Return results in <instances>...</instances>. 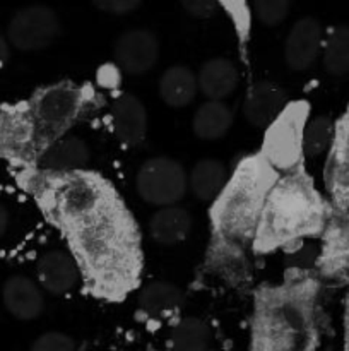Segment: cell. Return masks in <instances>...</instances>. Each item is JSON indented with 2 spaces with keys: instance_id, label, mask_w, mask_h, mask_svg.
I'll return each instance as SVG.
<instances>
[{
  "instance_id": "cell-1",
  "label": "cell",
  "mask_w": 349,
  "mask_h": 351,
  "mask_svg": "<svg viewBox=\"0 0 349 351\" xmlns=\"http://www.w3.org/2000/svg\"><path fill=\"white\" fill-rule=\"evenodd\" d=\"M183 167L171 158H151L137 173V192L154 206H173L187 192Z\"/></svg>"
},
{
  "instance_id": "cell-2",
  "label": "cell",
  "mask_w": 349,
  "mask_h": 351,
  "mask_svg": "<svg viewBox=\"0 0 349 351\" xmlns=\"http://www.w3.org/2000/svg\"><path fill=\"white\" fill-rule=\"evenodd\" d=\"M75 242L82 257L94 269H109L122 256V233L116 223L105 218L103 213L79 225Z\"/></svg>"
},
{
  "instance_id": "cell-3",
  "label": "cell",
  "mask_w": 349,
  "mask_h": 351,
  "mask_svg": "<svg viewBox=\"0 0 349 351\" xmlns=\"http://www.w3.org/2000/svg\"><path fill=\"white\" fill-rule=\"evenodd\" d=\"M60 23L53 9L27 5L17 10L7 27V38L19 50H41L57 38Z\"/></svg>"
},
{
  "instance_id": "cell-4",
  "label": "cell",
  "mask_w": 349,
  "mask_h": 351,
  "mask_svg": "<svg viewBox=\"0 0 349 351\" xmlns=\"http://www.w3.org/2000/svg\"><path fill=\"white\" fill-rule=\"evenodd\" d=\"M313 213L310 195L298 184H286L276 191L269 204V225L277 235L300 232Z\"/></svg>"
},
{
  "instance_id": "cell-5",
  "label": "cell",
  "mask_w": 349,
  "mask_h": 351,
  "mask_svg": "<svg viewBox=\"0 0 349 351\" xmlns=\"http://www.w3.org/2000/svg\"><path fill=\"white\" fill-rule=\"evenodd\" d=\"M103 194L98 185L84 177L68 178L57 192V206L62 215L77 225L101 215Z\"/></svg>"
},
{
  "instance_id": "cell-6",
  "label": "cell",
  "mask_w": 349,
  "mask_h": 351,
  "mask_svg": "<svg viewBox=\"0 0 349 351\" xmlns=\"http://www.w3.org/2000/svg\"><path fill=\"white\" fill-rule=\"evenodd\" d=\"M159 57V41L149 29H129L116 40L115 60L129 74L151 71Z\"/></svg>"
},
{
  "instance_id": "cell-7",
  "label": "cell",
  "mask_w": 349,
  "mask_h": 351,
  "mask_svg": "<svg viewBox=\"0 0 349 351\" xmlns=\"http://www.w3.org/2000/svg\"><path fill=\"white\" fill-rule=\"evenodd\" d=\"M81 106V95L70 84H57L44 89L34 103V115L47 129H58L70 122Z\"/></svg>"
},
{
  "instance_id": "cell-8",
  "label": "cell",
  "mask_w": 349,
  "mask_h": 351,
  "mask_svg": "<svg viewBox=\"0 0 349 351\" xmlns=\"http://www.w3.org/2000/svg\"><path fill=\"white\" fill-rule=\"evenodd\" d=\"M322 41H324V31L317 19L303 17L294 23L284 47L287 65L294 71H305L310 67L320 53Z\"/></svg>"
},
{
  "instance_id": "cell-9",
  "label": "cell",
  "mask_w": 349,
  "mask_h": 351,
  "mask_svg": "<svg viewBox=\"0 0 349 351\" xmlns=\"http://www.w3.org/2000/svg\"><path fill=\"white\" fill-rule=\"evenodd\" d=\"M112 125L115 136L127 146L142 143L147 130V115L142 103L132 95H122L112 105Z\"/></svg>"
},
{
  "instance_id": "cell-10",
  "label": "cell",
  "mask_w": 349,
  "mask_h": 351,
  "mask_svg": "<svg viewBox=\"0 0 349 351\" xmlns=\"http://www.w3.org/2000/svg\"><path fill=\"white\" fill-rule=\"evenodd\" d=\"M3 305L19 321H33L43 312V293L33 280L12 276L3 283Z\"/></svg>"
},
{
  "instance_id": "cell-11",
  "label": "cell",
  "mask_w": 349,
  "mask_h": 351,
  "mask_svg": "<svg viewBox=\"0 0 349 351\" xmlns=\"http://www.w3.org/2000/svg\"><path fill=\"white\" fill-rule=\"evenodd\" d=\"M38 280L50 293L64 295L70 291L77 281V266L68 254L51 250L38 261Z\"/></svg>"
},
{
  "instance_id": "cell-12",
  "label": "cell",
  "mask_w": 349,
  "mask_h": 351,
  "mask_svg": "<svg viewBox=\"0 0 349 351\" xmlns=\"http://www.w3.org/2000/svg\"><path fill=\"white\" fill-rule=\"evenodd\" d=\"M284 103H286V95L279 86L269 81L259 82L246 96V120L255 127H267L276 120Z\"/></svg>"
},
{
  "instance_id": "cell-13",
  "label": "cell",
  "mask_w": 349,
  "mask_h": 351,
  "mask_svg": "<svg viewBox=\"0 0 349 351\" xmlns=\"http://www.w3.org/2000/svg\"><path fill=\"white\" fill-rule=\"evenodd\" d=\"M198 88L211 101H221L235 91L238 84V71L228 58H211L198 72Z\"/></svg>"
},
{
  "instance_id": "cell-14",
  "label": "cell",
  "mask_w": 349,
  "mask_h": 351,
  "mask_svg": "<svg viewBox=\"0 0 349 351\" xmlns=\"http://www.w3.org/2000/svg\"><path fill=\"white\" fill-rule=\"evenodd\" d=\"M89 160V147L79 137H64L51 144L40 156V167L51 171H72L84 167Z\"/></svg>"
},
{
  "instance_id": "cell-15",
  "label": "cell",
  "mask_w": 349,
  "mask_h": 351,
  "mask_svg": "<svg viewBox=\"0 0 349 351\" xmlns=\"http://www.w3.org/2000/svg\"><path fill=\"white\" fill-rule=\"evenodd\" d=\"M198 82L194 72L183 65L166 69L159 79V95L166 105L181 108L194 101Z\"/></svg>"
},
{
  "instance_id": "cell-16",
  "label": "cell",
  "mask_w": 349,
  "mask_h": 351,
  "mask_svg": "<svg viewBox=\"0 0 349 351\" xmlns=\"http://www.w3.org/2000/svg\"><path fill=\"white\" fill-rule=\"evenodd\" d=\"M149 228L151 235L157 243L173 245L187 239L192 228V216L183 208L166 206L153 216Z\"/></svg>"
},
{
  "instance_id": "cell-17",
  "label": "cell",
  "mask_w": 349,
  "mask_h": 351,
  "mask_svg": "<svg viewBox=\"0 0 349 351\" xmlns=\"http://www.w3.org/2000/svg\"><path fill=\"white\" fill-rule=\"evenodd\" d=\"M183 297L174 285L166 281H153L142 288L139 295V307L146 315L154 319L168 317L180 308Z\"/></svg>"
},
{
  "instance_id": "cell-18",
  "label": "cell",
  "mask_w": 349,
  "mask_h": 351,
  "mask_svg": "<svg viewBox=\"0 0 349 351\" xmlns=\"http://www.w3.org/2000/svg\"><path fill=\"white\" fill-rule=\"evenodd\" d=\"M233 123V113L222 101H211L198 106L194 115L195 136L204 141L221 139Z\"/></svg>"
},
{
  "instance_id": "cell-19",
  "label": "cell",
  "mask_w": 349,
  "mask_h": 351,
  "mask_svg": "<svg viewBox=\"0 0 349 351\" xmlns=\"http://www.w3.org/2000/svg\"><path fill=\"white\" fill-rule=\"evenodd\" d=\"M33 137V122L26 113L17 110L0 112V149L5 153H21Z\"/></svg>"
},
{
  "instance_id": "cell-20",
  "label": "cell",
  "mask_w": 349,
  "mask_h": 351,
  "mask_svg": "<svg viewBox=\"0 0 349 351\" xmlns=\"http://www.w3.org/2000/svg\"><path fill=\"white\" fill-rule=\"evenodd\" d=\"M255 189L250 182H240L226 197L221 221L226 228L238 230L250 221L255 208Z\"/></svg>"
},
{
  "instance_id": "cell-21",
  "label": "cell",
  "mask_w": 349,
  "mask_h": 351,
  "mask_svg": "<svg viewBox=\"0 0 349 351\" xmlns=\"http://www.w3.org/2000/svg\"><path fill=\"white\" fill-rule=\"evenodd\" d=\"M190 189L198 199L211 201L219 192L222 191L226 184V168L218 160H202L192 170Z\"/></svg>"
},
{
  "instance_id": "cell-22",
  "label": "cell",
  "mask_w": 349,
  "mask_h": 351,
  "mask_svg": "<svg viewBox=\"0 0 349 351\" xmlns=\"http://www.w3.org/2000/svg\"><path fill=\"white\" fill-rule=\"evenodd\" d=\"M211 331L201 319H181L171 332V348L173 351H205L207 350Z\"/></svg>"
},
{
  "instance_id": "cell-23",
  "label": "cell",
  "mask_w": 349,
  "mask_h": 351,
  "mask_svg": "<svg viewBox=\"0 0 349 351\" xmlns=\"http://www.w3.org/2000/svg\"><path fill=\"white\" fill-rule=\"evenodd\" d=\"M324 67L328 74L349 72V26H335L324 45Z\"/></svg>"
},
{
  "instance_id": "cell-24",
  "label": "cell",
  "mask_w": 349,
  "mask_h": 351,
  "mask_svg": "<svg viewBox=\"0 0 349 351\" xmlns=\"http://www.w3.org/2000/svg\"><path fill=\"white\" fill-rule=\"evenodd\" d=\"M334 137V123L328 117H315L303 132V151L310 156L324 153Z\"/></svg>"
},
{
  "instance_id": "cell-25",
  "label": "cell",
  "mask_w": 349,
  "mask_h": 351,
  "mask_svg": "<svg viewBox=\"0 0 349 351\" xmlns=\"http://www.w3.org/2000/svg\"><path fill=\"white\" fill-rule=\"evenodd\" d=\"M255 10L263 24L274 26L287 16L289 2H286V0H259V2H255Z\"/></svg>"
},
{
  "instance_id": "cell-26",
  "label": "cell",
  "mask_w": 349,
  "mask_h": 351,
  "mask_svg": "<svg viewBox=\"0 0 349 351\" xmlns=\"http://www.w3.org/2000/svg\"><path fill=\"white\" fill-rule=\"evenodd\" d=\"M31 351H75V345L62 332H44L33 343Z\"/></svg>"
},
{
  "instance_id": "cell-27",
  "label": "cell",
  "mask_w": 349,
  "mask_h": 351,
  "mask_svg": "<svg viewBox=\"0 0 349 351\" xmlns=\"http://www.w3.org/2000/svg\"><path fill=\"white\" fill-rule=\"evenodd\" d=\"M94 5L99 10L108 14H115V16H122V14L130 12V10L137 9L140 5L139 0H96Z\"/></svg>"
},
{
  "instance_id": "cell-28",
  "label": "cell",
  "mask_w": 349,
  "mask_h": 351,
  "mask_svg": "<svg viewBox=\"0 0 349 351\" xmlns=\"http://www.w3.org/2000/svg\"><path fill=\"white\" fill-rule=\"evenodd\" d=\"M183 7L195 17H209L218 10V2L212 0H188L183 2Z\"/></svg>"
},
{
  "instance_id": "cell-29",
  "label": "cell",
  "mask_w": 349,
  "mask_h": 351,
  "mask_svg": "<svg viewBox=\"0 0 349 351\" xmlns=\"http://www.w3.org/2000/svg\"><path fill=\"white\" fill-rule=\"evenodd\" d=\"M10 57V50H9V43H7L5 38L0 34V69L7 64Z\"/></svg>"
},
{
  "instance_id": "cell-30",
  "label": "cell",
  "mask_w": 349,
  "mask_h": 351,
  "mask_svg": "<svg viewBox=\"0 0 349 351\" xmlns=\"http://www.w3.org/2000/svg\"><path fill=\"white\" fill-rule=\"evenodd\" d=\"M7 225H9V213H7V209L0 204V237L5 233Z\"/></svg>"
},
{
  "instance_id": "cell-31",
  "label": "cell",
  "mask_w": 349,
  "mask_h": 351,
  "mask_svg": "<svg viewBox=\"0 0 349 351\" xmlns=\"http://www.w3.org/2000/svg\"><path fill=\"white\" fill-rule=\"evenodd\" d=\"M205 351H211V350H205Z\"/></svg>"
},
{
  "instance_id": "cell-32",
  "label": "cell",
  "mask_w": 349,
  "mask_h": 351,
  "mask_svg": "<svg viewBox=\"0 0 349 351\" xmlns=\"http://www.w3.org/2000/svg\"><path fill=\"white\" fill-rule=\"evenodd\" d=\"M348 351H349V350H348Z\"/></svg>"
}]
</instances>
